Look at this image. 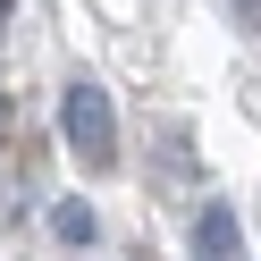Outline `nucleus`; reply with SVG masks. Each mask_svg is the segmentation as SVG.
Listing matches in <instances>:
<instances>
[{
  "label": "nucleus",
  "mask_w": 261,
  "mask_h": 261,
  "mask_svg": "<svg viewBox=\"0 0 261 261\" xmlns=\"http://www.w3.org/2000/svg\"><path fill=\"white\" fill-rule=\"evenodd\" d=\"M194 253L202 261H236V211L227 202H211L202 219H194Z\"/></svg>",
  "instance_id": "2"
},
{
  "label": "nucleus",
  "mask_w": 261,
  "mask_h": 261,
  "mask_svg": "<svg viewBox=\"0 0 261 261\" xmlns=\"http://www.w3.org/2000/svg\"><path fill=\"white\" fill-rule=\"evenodd\" d=\"M51 236H59V244H93V236H101V219H93L85 202H59V211H51Z\"/></svg>",
  "instance_id": "3"
},
{
  "label": "nucleus",
  "mask_w": 261,
  "mask_h": 261,
  "mask_svg": "<svg viewBox=\"0 0 261 261\" xmlns=\"http://www.w3.org/2000/svg\"><path fill=\"white\" fill-rule=\"evenodd\" d=\"M59 135H68V152L85 169H118V110H110V93L93 76H76L59 93Z\"/></svg>",
  "instance_id": "1"
}]
</instances>
